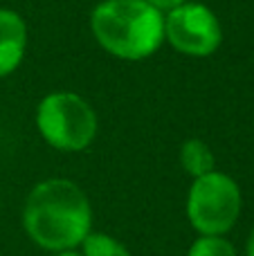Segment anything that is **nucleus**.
Here are the masks:
<instances>
[{
    "instance_id": "nucleus-12",
    "label": "nucleus",
    "mask_w": 254,
    "mask_h": 256,
    "mask_svg": "<svg viewBox=\"0 0 254 256\" xmlns=\"http://www.w3.org/2000/svg\"><path fill=\"white\" fill-rule=\"evenodd\" d=\"M52 256H81V252H76V250H66V252H54Z\"/></svg>"
},
{
    "instance_id": "nucleus-5",
    "label": "nucleus",
    "mask_w": 254,
    "mask_h": 256,
    "mask_svg": "<svg viewBox=\"0 0 254 256\" xmlns=\"http://www.w3.org/2000/svg\"><path fill=\"white\" fill-rule=\"evenodd\" d=\"M164 38L176 52L184 56H212L223 43V30L207 4L182 2L180 7L166 12Z\"/></svg>"
},
{
    "instance_id": "nucleus-2",
    "label": "nucleus",
    "mask_w": 254,
    "mask_h": 256,
    "mask_svg": "<svg viewBox=\"0 0 254 256\" xmlns=\"http://www.w3.org/2000/svg\"><path fill=\"white\" fill-rule=\"evenodd\" d=\"M90 30L108 54L142 61L164 40V16L144 0H102L90 14Z\"/></svg>"
},
{
    "instance_id": "nucleus-11",
    "label": "nucleus",
    "mask_w": 254,
    "mask_h": 256,
    "mask_svg": "<svg viewBox=\"0 0 254 256\" xmlns=\"http://www.w3.org/2000/svg\"><path fill=\"white\" fill-rule=\"evenodd\" d=\"M246 256H254V227L250 230V236H248V243H246Z\"/></svg>"
},
{
    "instance_id": "nucleus-6",
    "label": "nucleus",
    "mask_w": 254,
    "mask_h": 256,
    "mask_svg": "<svg viewBox=\"0 0 254 256\" xmlns=\"http://www.w3.org/2000/svg\"><path fill=\"white\" fill-rule=\"evenodd\" d=\"M27 48V25L14 9L0 7V79L22 63Z\"/></svg>"
},
{
    "instance_id": "nucleus-7",
    "label": "nucleus",
    "mask_w": 254,
    "mask_h": 256,
    "mask_svg": "<svg viewBox=\"0 0 254 256\" xmlns=\"http://www.w3.org/2000/svg\"><path fill=\"white\" fill-rule=\"evenodd\" d=\"M180 164L192 178H200L216 171L214 153L207 146V142L198 140V137L182 142V146H180Z\"/></svg>"
},
{
    "instance_id": "nucleus-3",
    "label": "nucleus",
    "mask_w": 254,
    "mask_h": 256,
    "mask_svg": "<svg viewBox=\"0 0 254 256\" xmlns=\"http://www.w3.org/2000/svg\"><path fill=\"white\" fill-rule=\"evenodd\" d=\"M97 126L94 108L74 92H50L36 108V128L56 150H86L97 137Z\"/></svg>"
},
{
    "instance_id": "nucleus-9",
    "label": "nucleus",
    "mask_w": 254,
    "mask_h": 256,
    "mask_svg": "<svg viewBox=\"0 0 254 256\" xmlns=\"http://www.w3.org/2000/svg\"><path fill=\"white\" fill-rule=\"evenodd\" d=\"M187 256H236V248L225 236H198Z\"/></svg>"
},
{
    "instance_id": "nucleus-1",
    "label": "nucleus",
    "mask_w": 254,
    "mask_h": 256,
    "mask_svg": "<svg viewBox=\"0 0 254 256\" xmlns=\"http://www.w3.org/2000/svg\"><path fill=\"white\" fill-rule=\"evenodd\" d=\"M22 227L40 250L52 254L76 250L92 232V207L76 182L50 178L27 194Z\"/></svg>"
},
{
    "instance_id": "nucleus-8",
    "label": "nucleus",
    "mask_w": 254,
    "mask_h": 256,
    "mask_svg": "<svg viewBox=\"0 0 254 256\" xmlns=\"http://www.w3.org/2000/svg\"><path fill=\"white\" fill-rule=\"evenodd\" d=\"M81 256H130L128 248L104 232H90L81 243Z\"/></svg>"
},
{
    "instance_id": "nucleus-10",
    "label": "nucleus",
    "mask_w": 254,
    "mask_h": 256,
    "mask_svg": "<svg viewBox=\"0 0 254 256\" xmlns=\"http://www.w3.org/2000/svg\"><path fill=\"white\" fill-rule=\"evenodd\" d=\"M144 2H148L151 7H156L158 12H171V9L180 7V4L187 2V0H144Z\"/></svg>"
},
{
    "instance_id": "nucleus-4",
    "label": "nucleus",
    "mask_w": 254,
    "mask_h": 256,
    "mask_svg": "<svg viewBox=\"0 0 254 256\" xmlns=\"http://www.w3.org/2000/svg\"><path fill=\"white\" fill-rule=\"evenodd\" d=\"M243 196L228 173L194 178L187 194V218L198 236H225L241 216Z\"/></svg>"
}]
</instances>
